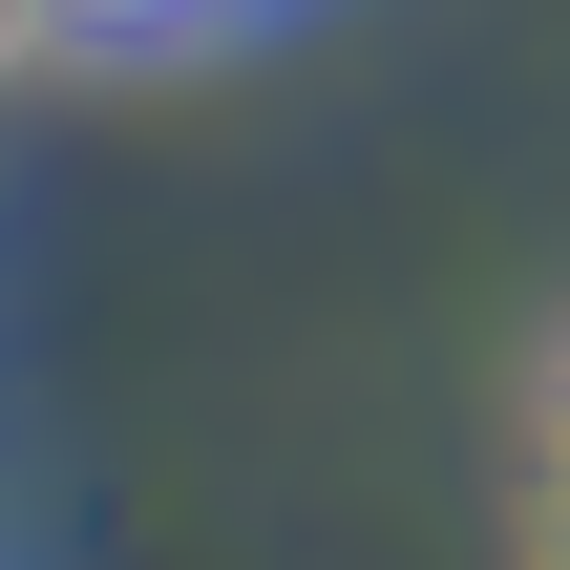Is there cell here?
<instances>
[{"instance_id":"obj_1","label":"cell","mask_w":570,"mask_h":570,"mask_svg":"<svg viewBox=\"0 0 570 570\" xmlns=\"http://www.w3.org/2000/svg\"><path fill=\"white\" fill-rule=\"evenodd\" d=\"M275 21H317V0H63V63H233Z\"/></svg>"},{"instance_id":"obj_2","label":"cell","mask_w":570,"mask_h":570,"mask_svg":"<svg viewBox=\"0 0 570 570\" xmlns=\"http://www.w3.org/2000/svg\"><path fill=\"white\" fill-rule=\"evenodd\" d=\"M529 570H570V338H550V381H529Z\"/></svg>"},{"instance_id":"obj_3","label":"cell","mask_w":570,"mask_h":570,"mask_svg":"<svg viewBox=\"0 0 570 570\" xmlns=\"http://www.w3.org/2000/svg\"><path fill=\"white\" fill-rule=\"evenodd\" d=\"M0 85H63V0H0Z\"/></svg>"},{"instance_id":"obj_4","label":"cell","mask_w":570,"mask_h":570,"mask_svg":"<svg viewBox=\"0 0 570 570\" xmlns=\"http://www.w3.org/2000/svg\"><path fill=\"white\" fill-rule=\"evenodd\" d=\"M0 570H21V550H0Z\"/></svg>"}]
</instances>
